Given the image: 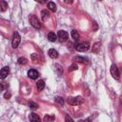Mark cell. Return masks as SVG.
Here are the masks:
<instances>
[{
  "label": "cell",
  "instance_id": "30",
  "mask_svg": "<svg viewBox=\"0 0 122 122\" xmlns=\"http://www.w3.org/2000/svg\"><path fill=\"white\" fill-rule=\"evenodd\" d=\"M120 104L122 105V93H121V95H120Z\"/></svg>",
  "mask_w": 122,
  "mask_h": 122
},
{
  "label": "cell",
  "instance_id": "18",
  "mask_svg": "<svg viewBox=\"0 0 122 122\" xmlns=\"http://www.w3.org/2000/svg\"><path fill=\"white\" fill-rule=\"evenodd\" d=\"M56 69H55V71H56V73L58 74V75H61L62 73H63V68H62V66H60L59 64H55V66H54Z\"/></svg>",
  "mask_w": 122,
  "mask_h": 122
},
{
  "label": "cell",
  "instance_id": "17",
  "mask_svg": "<svg viewBox=\"0 0 122 122\" xmlns=\"http://www.w3.org/2000/svg\"><path fill=\"white\" fill-rule=\"evenodd\" d=\"M73 61H77V62L83 63V62H87L88 60H87L86 58L82 57V56H79V55H77V56H74V57H73Z\"/></svg>",
  "mask_w": 122,
  "mask_h": 122
},
{
  "label": "cell",
  "instance_id": "9",
  "mask_svg": "<svg viewBox=\"0 0 122 122\" xmlns=\"http://www.w3.org/2000/svg\"><path fill=\"white\" fill-rule=\"evenodd\" d=\"M29 119H30V122H41L40 117H39L36 113H34V112H31V113L29 115Z\"/></svg>",
  "mask_w": 122,
  "mask_h": 122
},
{
  "label": "cell",
  "instance_id": "3",
  "mask_svg": "<svg viewBox=\"0 0 122 122\" xmlns=\"http://www.w3.org/2000/svg\"><path fill=\"white\" fill-rule=\"evenodd\" d=\"M30 25H31L33 28H35V29H40V28H41V24H40L39 20L37 19V17H36L35 15H31V16L30 17Z\"/></svg>",
  "mask_w": 122,
  "mask_h": 122
},
{
  "label": "cell",
  "instance_id": "14",
  "mask_svg": "<svg viewBox=\"0 0 122 122\" xmlns=\"http://www.w3.org/2000/svg\"><path fill=\"white\" fill-rule=\"evenodd\" d=\"M56 38H58V37H56V34H55L53 31L49 32V34H48V39H49L51 42H54V41H56Z\"/></svg>",
  "mask_w": 122,
  "mask_h": 122
},
{
  "label": "cell",
  "instance_id": "22",
  "mask_svg": "<svg viewBox=\"0 0 122 122\" xmlns=\"http://www.w3.org/2000/svg\"><path fill=\"white\" fill-rule=\"evenodd\" d=\"M0 4H1V11H5L8 8V3L5 1H1Z\"/></svg>",
  "mask_w": 122,
  "mask_h": 122
},
{
  "label": "cell",
  "instance_id": "29",
  "mask_svg": "<svg viewBox=\"0 0 122 122\" xmlns=\"http://www.w3.org/2000/svg\"><path fill=\"white\" fill-rule=\"evenodd\" d=\"M65 3H67V4H71V3H72V1H68V0H65Z\"/></svg>",
  "mask_w": 122,
  "mask_h": 122
},
{
  "label": "cell",
  "instance_id": "25",
  "mask_svg": "<svg viewBox=\"0 0 122 122\" xmlns=\"http://www.w3.org/2000/svg\"><path fill=\"white\" fill-rule=\"evenodd\" d=\"M65 122H73V120L71 119V117L69 114H66L65 115Z\"/></svg>",
  "mask_w": 122,
  "mask_h": 122
},
{
  "label": "cell",
  "instance_id": "13",
  "mask_svg": "<svg viewBox=\"0 0 122 122\" xmlns=\"http://www.w3.org/2000/svg\"><path fill=\"white\" fill-rule=\"evenodd\" d=\"M100 46H101V44H100L99 42L95 43V44L92 46V52H93V53H98V52H99V50H100Z\"/></svg>",
  "mask_w": 122,
  "mask_h": 122
},
{
  "label": "cell",
  "instance_id": "12",
  "mask_svg": "<svg viewBox=\"0 0 122 122\" xmlns=\"http://www.w3.org/2000/svg\"><path fill=\"white\" fill-rule=\"evenodd\" d=\"M36 87H37V90L38 91H43V89L45 88V82L44 80H38L37 83H36Z\"/></svg>",
  "mask_w": 122,
  "mask_h": 122
},
{
  "label": "cell",
  "instance_id": "16",
  "mask_svg": "<svg viewBox=\"0 0 122 122\" xmlns=\"http://www.w3.org/2000/svg\"><path fill=\"white\" fill-rule=\"evenodd\" d=\"M47 7L49 8V10H51V11H56V5L53 2H48Z\"/></svg>",
  "mask_w": 122,
  "mask_h": 122
},
{
  "label": "cell",
  "instance_id": "27",
  "mask_svg": "<svg viewBox=\"0 0 122 122\" xmlns=\"http://www.w3.org/2000/svg\"><path fill=\"white\" fill-rule=\"evenodd\" d=\"M92 117H88V118H86L84 121H82V122H92Z\"/></svg>",
  "mask_w": 122,
  "mask_h": 122
},
{
  "label": "cell",
  "instance_id": "4",
  "mask_svg": "<svg viewBox=\"0 0 122 122\" xmlns=\"http://www.w3.org/2000/svg\"><path fill=\"white\" fill-rule=\"evenodd\" d=\"M20 39H21V37H20L19 33H18L17 31L14 32V33H13V36H12V40H11L12 48H17V47H18V45H19V43H20Z\"/></svg>",
  "mask_w": 122,
  "mask_h": 122
},
{
  "label": "cell",
  "instance_id": "15",
  "mask_svg": "<svg viewBox=\"0 0 122 122\" xmlns=\"http://www.w3.org/2000/svg\"><path fill=\"white\" fill-rule=\"evenodd\" d=\"M55 119L54 115H51V114H46L44 116V121L45 122H53Z\"/></svg>",
  "mask_w": 122,
  "mask_h": 122
},
{
  "label": "cell",
  "instance_id": "24",
  "mask_svg": "<svg viewBox=\"0 0 122 122\" xmlns=\"http://www.w3.org/2000/svg\"><path fill=\"white\" fill-rule=\"evenodd\" d=\"M18 63L21 64V65H25L27 63V59L25 57H19L18 58Z\"/></svg>",
  "mask_w": 122,
  "mask_h": 122
},
{
  "label": "cell",
  "instance_id": "28",
  "mask_svg": "<svg viewBox=\"0 0 122 122\" xmlns=\"http://www.w3.org/2000/svg\"><path fill=\"white\" fill-rule=\"evenodd\" d=\"M6 89V83H1V91H4Z\"/></svg>",
  "mask_w": 122,
  "mask_h": 122
},
{
  "label": "cell",
  "instance_id": "8",
  "mask_svg": "<svg viewBox=\"0 0 122 122\" xmlns=\"http://www.w3.org/2000/svg\"><path fill=\"white\" fill-rule=\"evenodd\" d=\"M28 76H29L30 78H31V79H36V78L39 76V72H38L36 70L31 69V70H30V71H28Z\"/></svg>",
  "mask_w": 122,
  "mask_h": 122
},
{
  "label": "cell",
  "instance_id": "26",
  "mask_svg": "<svg viewBox=\"0 0 122 122\" xmlns=\"http://www.w3.org/2000/svg\"><path fill=\"white\" fill-rule=\"evenodd\" d=\"M4 97H5V98H6V99H9V98H10V92H6V93H5V94H4Z\"/></svg>",
  "mask_w": 122,
  "mask_h": 122
},
{
  "label": "cell",
  "instance_id": "7",
  "mask_svg": "<svg viewBox=\"0 0 122 122\" xmlns=\"http://www.w3.org/2000/svg\"><path fill=\"white\" fill-rule=\"evenodd\" d=\"M9 73H10V68H9L8 66L4 67V68L1 70V71H0V78H1V79H5V78L8 76Z\"/></svg>",
  "mask_w": 122,
  "mask_h": 122
},
{
  "label": "cell",
  "instance_id": "1",
  "mask_svg": "<svg viewBox=\"0 0 122 122\" xmlns=\"http://www.w3.org/2000/svg\"><path fill=\"white\" fill-rule=\"evenodd\" d=\"M68 104L71 106H76V105H81L84 102V99L81 96H75V97H68L67 99Z\"/></svg>",
  "mask_w": 122,
  "mask_h": 122
},
{
  "label": "cell",
  "instance_id": "11",
  "mask_svg": "<svg viewBox=\"0 0 122 122\" xmlns=\"http://www.w3.org/2000/svg\"><path fill=\"white\" fill-rule=\"evenodd\" d=\"M49 17H50V12L48 10H43L41 11V18H42V20L46 21V20L49 19Z\"/></svg>",
  "mask_w": 122,
  "mask_h": 122
},
{
  "label": "cell",
  "instance_id": "19",
  "mask_svg": "<svg viewBox=\"0 0 122 122\" xmlns=\"http://www.w3.org/2000/svg\"><path fill=\"white\" fill-rule=\"evenodd\" d=\"M71 37L74 39V40H78L79 39V33L75 30H71Z\"/></svg>",
  "mask_w": 122,
  "mask_h": 122
},
{
  "label": "cell",
  "instance_id": "20",
  "mask_svg": "<svg viewBox=\"0 0 122 122\" xmlns=\"http://www.w3.org/2000/svg\"><path fill=\"white\" fill-rule=\"evenodd\" d=\"M55 103L58 104L59 106H63V105H64V99H63L62 97H59V96H58V97L55 98Z\"/></svg>",
  "mask_w": 122,
  "mask_h": 122
},
{
  "label": "cell",
  "instance_id": "21",
  "mask_svg": "<svg viewBox=\"0 0 122 122\" xmlns=\"http://www.w3.org/2000/svg\"><path fill=\"white\" fill-rule=\"evenodd\" d=\"M29 106H30V108L31 110H37L38 109V105L36 103H34L33 101H30L29 102Z\"/></svg>",
  "mask_w": 122,
  "mask_h": 122
},
{
  "label": "cell",
  "instance_id": "10",
  "mask_svg": "<svg viewBox=\"0 0 122 122\" xmlns=\"http://www.w3.org/2000/svg\"><path fill=\"white\" fill-rule=\"evenodd\" d=\"M48 53H49V56H50L51 59H56V58L58 57V52H57V51L54 50V49H50L49 51H48Z\"/></svg>",
  "mask_w": 122,
  "mask_h": 122
},
{
  "label": "cell",
  "instance_id": "23",
  "mask_svg": "<svg viewBox=\"0 0 122 122\" xmlns=\"http://www.w3.org/2000/svg\"><path fill=\"white\" fill-rule=\"evenodd\" d=\"M77 69H78V66H77L75 63H73L72 65H71V66L69 67L68 71H75V70H77Z\"/></svg>",
  "mask_w": 122,
  "mask_h": 122
},
{
  "label": "cell",
  "instance_id": "2",
  "mask_svg": "<svg viewBox=\"0 0 122 122\" xmlns=\"http://www.w3.org/2000/svg\"><path fill=\"white\" fill-rule=\"evenodd\" d=\"M75 49L76 51H86L90 49V43L89 42H82V43H79L75 46Z\"/></svg>",
  "mask_w": 122,
  "mask_h": 122
},
{
  "label": "cell",
  "instance_id": "5",
  "mask_svg": "<svg viewBox=\"0 0 122 122\" xmlns=\"http://www.w3.org/2000/svg\"><path fill=\"white\" fill-rule=\"evenodd\" d=\"M110 71H111V74H112V76L114 79H116V80H119V71H118V69H117L116 65L112 64V65L111 66Z\"/></svg>",
  "mask_w": 122,
  "mask_h": 122
},
{
  "label": "cell",
  "instance_id": "6",
  "mask_svg": "<svg viewBox=\"0 0 122 122\" xmlns=\"http://www.w3.org/2000/svg\"><path fill=\"white\" fill-rule=\"evenodd\" d=\"M57 36H58V40H59L60 42H65V41H67L68 38H69V34H68V32L65 31V30H58Z\"/></svg>",
  "mask_w": 122,
  "mask_h": 122
}]
</instances>
